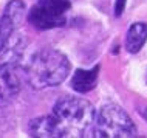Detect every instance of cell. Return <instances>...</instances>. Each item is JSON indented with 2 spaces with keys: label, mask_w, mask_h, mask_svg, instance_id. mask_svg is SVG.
<instances>
[{
  "label": "cell",
  "mask_w": 147,
  "mask_h": 138,
  "mask_svg": "<svg viewBox=\"0 0 147 138\" xmlns=\"http://www.w3.org/2000/svg\"><path fill=\"white\" fill-rule=\"evenodd\" d=\"M94 118V109L87 99L63 96L54 104L50 115L31 121L28 132L34 138L88 137Z\"/></svg>",
  "instance_id": "cell-1"
},
{
  "label": "cell",
  "mask_w": 147,
  "mask_h": 138,
  "mask_svg": "<svg viewBox=\"0 0 147 138\" xmlns=\"http://www.w3.org/2000/svg\"><path fill=\"white\" fill-rule=\"evenodd\" d=\"M70 70L71 64L62 51L43 48L37 51L28 62L26 79L34 90H43L62 84Z\"/></svg>",
  "instance_id": "cell-2"
},
{
  "label": "cell",
  "mask_w": 147,
  "mask_h": 138,
  "mask_svg": "<svg viewBox=\"0 0 147 138\" xmlns=\"http://www.w3.org/2000/svg\"><path fill=\"white\" fill-rule=\"evenodd\" d=\"M138 135L136 126L122 107L107 104L98 112L88 137L94 138H133Z\"/></svg>",
  "instance_id": "cell-3"
},
{
  "label": "cell",
  "mask_w": 147,
  "mask_h": 138,
  "mask_svg": "<svg viewBox=\"0 0 147 138\" xmlns=\"http://www.w3.org/2000/svg\"><path fill=\"white\" fill-rule=\"evenodd\" d=\"M71 8L68 0H39L28 13V22L36 30H51L67 23Z\"/></svg>",
  "instance_id": "cell-4"
},
{
  "label": "cell",
  "mask_w": 147,
  "mask_h": 138,
  "mask_svg": "<svg viewBox=\"0 0 147 138\" xmlns=\"http://www.w3.org/2000/svg\"><path fill=\"white\" fill-rule=\"evenodd\" d=\"M25 14V3L22 0H11L0 17V51L6 47L11 34L22 22Z\"/></svg>",
  "instance_id": "cell-5"
},
{
  "label": "cell",
  "mask_w": 147,
  "mask_h": 138,
  "mask_svg": "<svg viewBox=\"0 0 147 138\" xmlns=\"http://www.w3.org/2000/svg\"><path fill=\"white\" fill-rule=\"evenodd\" d=\"M20 92V78L16 73L13 64H6L0 68V102L11 101Z\"/></svg>",
  "instance_id": "cell-6"
},
{
  "label": "cell",
  "mask_w": 147,
  "mask_h": 138,
  "mask_svg": "<svg viewBox=\"0 0 147 138\" xmlns=\"http://www.w3.org/2000/svg\"><path fill=\"white\" fill-rule=\"evenodd\" d=\"M147 42V23L135 22L127 31L125 36V50L129 53H138Z\"/></svg>",
  "instance_id": "cell-7"
},
{
  "label": "cell",
  "mask_w": 147,
  "mask_h": 138,
  "mask_svg": "<svg viewBox=\"0 0 147 138\" xmlns=\"http://www.w3.org/2000/svg\"><path fill=\"white\" fill-rule=\"evenodd\" d=\"M98 73H99V65H96L93 70H78L71 78V87L76 90L78 93H87L94 89L98 81Z\"/></svg>",
  "instance_id": "cell-8"
},
{
  "label": "cell",
  "mask_w": 147,
  "mask_h": 138,
  "mask_svg": "<svg viewBox=\"0 0 147 138\" xmlns=\"http://www.w3.org/2000/svg\"><path fill=\"white\" fill-rule=\"evenodd\" d=\"M125 2L127 0H115V16L116 17H119L122 14V11L125 8Z\"/></svg>",
  "instance_id": "cell-9"
}]
</instances>
